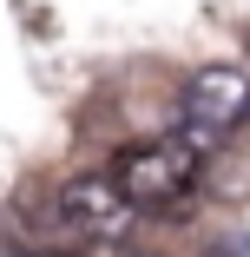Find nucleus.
Masks as SVG:
<instances>
[{
	"instance_id": "39448f33",
	"label": "nucleus",
	"mask_w": 250,
	"mask_h": 257,
	"mask_svg": "<svg viewBox=\"0 0 250 257\" xmlns=\"http://www.w3.org/2000/svg\"><path fill=\"white\" fill-rule=\"evenodd\" d=\"M33 257H79V250H60V244H46V250H33Z\"/></svg>"
},
{
	"instance_id": "f03ea898",
	"label": "nucleus",
	"mask_w": 250,
	"mask_h": 257,
	"mask_svg": "<svg viewBox=\"0 0 250 257\" xmlns=\"http://www.w3.org/2000/svg\"><path fill=\"white\" fill-rule=\"evenodd\" d=\"M250 112V73L243 66H197L178 86V119H184V145L211 152L224 132H243Z\"/></svg>"
},
{
	"instance_id": "423d86ee",
	"label": "nucleus",
	"mask_w": 250,
	"mask_h": 257,
	"mask_svg": "<svg viewBox=\"0 0 250 257\" xmlns=\"http://www.w3.org/2000/svg\"><path fill=\"white\" fill-rule=\"evenodd\" d=\"M243 125H250V112H243Z\"/></svg>"
},
{
	"instance_id": "7ed1b4c3",
	"label": "nucleus",
	"mask_w": 250,
	"mask_h": 257,
	"mask_svg": "<svg viewBox=\"0 0 250 257\" xmlns=\"http://www.w3.org/2000/svg\"><path fill=\"white\" fill-rule=\"evenodd\" d=\"M53 218H60L66 231L92 237V244H119V237L132 231V218H138V211L119 198V185H112L106 172H79V178H66V185H60Z\"/></svg>"
},
{
	"instance_id": "f257e3e1",
	"label": "nucleus",
	"mask_w": 250,
	"mask_h": 257,
	"mask_svg": "<svg viewBox=\"0 0 250 257\" xmlns=\"http://www.w3.org/2000/svg\"><path fill=\"white\" fill-rule=\"evenodd\" d=\"M119 198L132 204V211H184V204L197 198V178H204V152H191L184 139H138V145H119L112 152V172Z\"/></svg>"
},
{
	"instance_id": "20e7f679",
	"label": "nucleus",
	"mask_w": 250,
	"mask_h": 257,
	"mask_svg": "<svg viewBox=\"0 0 250 257\" xmlns=\"http://www.w3.org/2000/svg\"><path fill=\"white\" fill-rule=\"evenodd\" d=\"M211 257H250V231H230V237H217V250Z\"/></svg>"
}]
</instances>
